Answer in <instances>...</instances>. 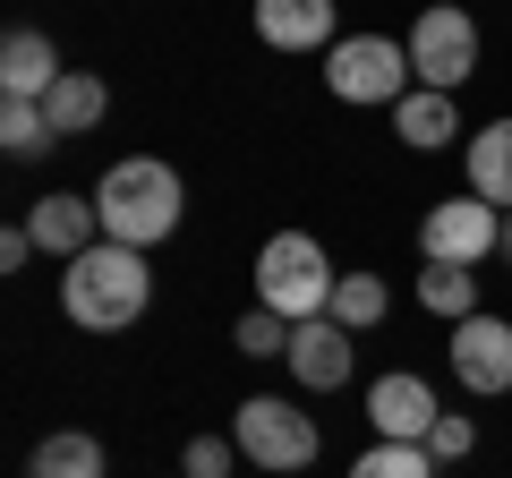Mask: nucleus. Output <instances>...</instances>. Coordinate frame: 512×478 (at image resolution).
<instances>
[{
	"instance_id": "f257e3e1",
	"label": "nucleus",
	"mask_w": 512,
	"mask_h": 478,
	"mask_svg": "<svg viewBox=\"0 0 512 478\" xmlns=\"http://www.w3.org/2000/svg\"><path fill=\"white\" fill-rule=\"evenodd\" d=\"M146 299H154V265H146V248L94 239L86 257L60 265V308H69V325H86V333H120V325H137V316H146Z\"/></svg>"
},
{
	"instance_id": "f03ea898",
	"label": "nucleus",
	"mask_w": 512,
	"mask_h": 478,
	"mask_svg": "<svg viewBox=\"0 0 512 478\" xmlns=\"http://www.w3.org/2000/svg\"><path fill=\"white\" fill-rule=\"evenodd\" d=\"M180 171L154 163V154H120V163L94 180V214H103V239L120 248H163L180 231Z\"/></svg>"
},
{
	"instance_id": "7ed1b4c3",
	"label": "nucleus",
	"mask_w": 512,
	"mask_h": 478,
	"mask_svg": "<svg viewBox=\"0 0 512 478\" xmlns=\"http://www.w3.org/2000/svg\"><path fill=\"white\" fill-rule=\"evenodd\" d=\"M333 265H325V248H316L308 231H274L265 248H256V308H274V316H291V325H308V316H325L333 308Z\"/></svg>"
},
{
	"instance_id": "20e7f679",
	"label": "nucleus",
	"mask_w": 512,
	"mask_h": 478,
	"mask_svg": "<svg viewBox=\"0 0 512 478\" xmlns=\"http://www.w3.org/2000/svg\"><path fill=\"white\" fill-rule=\"evenodd\" d=\"M231 444L256 461V470L291 478V470H308V461H316V444H325V436H316V419H308V410H291L282 393H248V402L231 410Z\"/></svg>"
},
{
	"instance_id": "39448f33",
	"label": "nucleus",
	"mask_w": 512,
	"mask_h": 478,
	"mask_svg": "<svg viewBox=\"0 0 512 478\" xmlns=\"http://www.w3.org/2000/svg\"><path fill=\"white\" fill-rule=\"evenodd\" d=\"M410 43H393V35H342L325 52V86L342 94V103H402L410 94Z\"/></svg>"
},
{
	"instance_id": "423d86ee",
	"label": "nucleus",
	"mask_w": 512,
	"mask_h": 478,
	"mask_svg": "<svg viewBox=\"0 0 512 478\" xmlns=\"http://www.w3.org/2000/svg\"><path fill=\"white\" fill-rule=\"evenodd\" d=\"M410 69H419V86L436 94H461L478 69V18L470 9H419V26H410Z\"/></svg>"
},
{
	"instance_id": "0eeeda50",
	"label": "nucleus",
	"mask_w": 512,
	"mask_h": 478,
	"mask_svg": "<svg viewBox=\"0 0 512 478\" xmlns=\"http://www.w3.org/2000/svg\"><path fill=\"white\" fill-rule=\"evenodd\" d=\"M419 248H427V265H478V257H495V248H504V205H487V197L427 205Z\"/></svg>"
},
{
	"instance_id": "6e6552de",
	"label": "nucleus",
	"mask_w": 512,
	"mask_h": 478,
	"mask_svg": "<svg viewBox=\"0 0 512 478\" xmlns=\"http://www.w3.org/2000/svg\"><path fill=\"white\" fill-rule=\"evenodd\" d=\"M444 350H453V376L470 393H512V325H504V316H487V308L461 316Z\"/></svg>"
},
{
	"instance_id": "1a4fd4ad",
	"label": "nucleus",
	"mask_w": 512,
	"mask_h": 478,
	"mask_svg": "<svg viewBox=\"0 0 512 478\" xmlns=\"http://www.w3.org/2000/svg\"><path fill=\"white\" fill-rule=\"evenodd\" d=\"M367 419H376V436H393V444H427V427H436L444 410H436V385H427V376L393 368V376L367 385Z\"/></svg>"
},
{
	"instance_id": "9d476101",
	"label": "nucleus",
	"mask_w": 512,
	"mask_h": 478,
	"mask_svg": "<svg viewBox=\"0 0 512 478\" xmlns=\"http://www.w3.org/2000/svg\"><path fill=\"white\" fill-rule=\"evenodd\" d=\"M333 9L342 0H256V43L265 52H333Z\"/></svg>"
},
{
	"instance_id": "9b49d317",
	"label": "nucleus",
	"mask_w": 512,
	"mask_h": 478,
	"mask_svg": "<svg viewBox=\"0 0 512 478\" xmlns=\"http://www.w3.org/2000/svg\"><path fill=\"white\" fill-rule=\"evenodd\" d=\"M350 359H359L350 325H333V316H308V325H291V376H299L308 393L350 385Z\"/></svg>"
},
{
	"instance_id": "f8f14e48",
	"label": "nucleus",
	"mask_w": 512,
	"mask_h": 478,
	"mask_svg": "<svg viewBox=\"0 0 512 478\" xmlns=\"http://www.w3.org/2000/svg\"><path fill=\"white\" fill-rule=\"evenodd\" d=\"M60 52L43 26H9V43H0V103H43V94L60 86Z\"/></svg>"
},
{
	"instance_id": "ddd939ff",
	"label": "nucleus",
	"mask_w": 512,
	"mask_h": 478,
	"mask_svg": "<svg viewBox=\"0 0 512 478\" xmlns=\"http://www.w3.org/2000/svg\"><path fill=\"white\" fill-rule=\"evenodd\" d=\"M26 231H35V248H43V257H60V265H69V257H86L94 239H103V214H94V197H60V188H52V197H35Z\"/></svg>"
},
{
	"instance_id": "4468645a",
	"label": "nucleus",
	"mask_w": 512,
	"mask_h": 478,
	"mask_svg": "<svg viewBox=\"0 0 512 478\" xmlns=\"http://www.w3.org/2000/svg\"><path fill=\"white\" fill-rule=\"evenodd\" d=\"M393 129H402V146H419V154H436V146H453V94H436V86H410L402 103H393Z\"/></svg>"
},
{
	"instance_id": "2eb2a0df",
	"label": "nucleus",
	"mask_w": 512,
	"mask_h": 478,
	"mask_svg": "<svg viewBox=\"0 0 512 478\" xmlns=\"http://www.w3.org/2000/svg\"><path fill=\"white\" fill-rule=\"evenodd\" d=\"M470 197H487V205L512 214V120H487L470 137Z\"/></svg>"
},
{
	"instance_id": "dca6fc26",
	"label": "nucleus",
	"mask_w": 512,
	"mask_h": 478,
	"mask_svg": "<svg viewBox=\"0 0 512 478\" xmlns=\"http://www.w3.org/2000/svg\"><path fill=\"white\" fill-rule=\"evenodd\" d=\"M103 103H111V94H103V77L69 69L52 94H43V111H52V137H86L94 120H103Z\"/></svg>"
},
{
	"instance_id": "f3484780",
	"label": "nucleus",
	"mask_w": 512,
	"mask_h": 478,
	"mask_svg": "<svg viewBox=\"0 0 512 478\" xmlns=\"http://www.w3.org/2000/svg\"><path fill=\"white\" fill-rule=\"evenodd\" d=\"M35 478H103V444L77 436V427H60V436L35 444Z\"/></svg>"
},
{
	"instance_id": "a211bd4d",
	"label": "nucleus",
	"mask_w": 512,
	"mask_h": 478,
	"mask_svg": "<svg viewBox=\"0 0 512 478\" xmlns=\"http://www.w3.org/2000/svg\"><path fill=\"white\" fill-rule=\"evenodd\" d=\"M350 478H436V453H427V444H393V436H376L359 461H350Z\"/></svg>"
},
{
	"instance_id": "6ab92c4d",
	"label": "nucleus",
	"mask_w": 512,
	"mask_h": 478,
	"mask_svg": "<svg viewBox=\"0 0 512 478\" xmlns=\"http://www.w3.org/2000/svg\"><path fill=\"white\" fill-rule=\"evenodd\" d=\"M419 299L461 325V316H478V274H470V265H427V274H419Z\"/></svg>"
},
{
	"instance_id": "aec40b11",
	"label": "nucleus",
	"mask_w": 512,
	"mask_h": 478,
	"mask_svg": "<svg viewBox=\"0 0 512 478\" xmlns=\"http://www.w3.org/2000/svg\"><path fill=\"white\" fill-rule=\"evenodd\" d=\"M0 146L18 154V163H35L43 146H60V137H52V111H43V103H0Z\"/></svg>"
},
{
	"instance_id": "412c9836",
	"label": "nucleus",
	"mask_w": 512,
	"mask_h": 478,
	"mask_svg": "<svg viewBox=\"0 0 512 478\" xmlns=\"http://www.w3.org/2000/svg\"><path fill=\"white\" fill-rule=\"evenodd\" d=\"M333 325H350V333H367V325H376V316H384V282L376 274H342V282H333Z\"/></svg>"
},
{
	"instance_id": "4be33fe9",
	"label": "nucleus",
	"mask_w": 512,
	"mask_h": 478,
	"mask_svg": "<svg viewBox=\"0 0 512 478\" xmlns=\"http://www.w3.org/2000/svg\"><path fill=\"white\" fill-rule=\"evenodd\" d=\"M231 342L248 350V359H291V316H274V308H248L231 325Z\"/></svg>"
},
{
	"instance_id": "5701e85b",
	"label": "nucleus",
	"mask_w": 512,
	"mask_h": 478,
	"mask_svg": "<svg viewBox=\"0 0 512 478\" xmlns=\"http://www.w3.org/2000/svg\"><path fill=\"white\" fill-rule=\"evenodd\" d=\"M427 453H436V470H444V461H470L478 453V427L461 419V410H444V419L427 427Z\"/></svg>"
},
{
	"instance_id": "b1692460",
	"label": "nucleus",
	"mask_w": 512,
	"mask_h": 478,
	"mask_svg": "<svg viewBox=\"0 0 512 478\" xmlns=\"http://www.w3.org/2000/svg\"><path fill=\"white\" fill-rule=\"evenodd\" d=\"M231 461H239V444H231V436H188L180 478H231Z\"/></svg>"
},
{
	"instance_id": "393cba45",
	"label": "nucleus",
	"mask_w": 512,
	"mask_h": 478,
	"mask_svg": "<svg viewBox=\"0 0 512 478\" xmlns=\"http://www.w3.org/2000/svg\"><path fill=\"white\" fill-rule=\"evenodd\" d=\"M26 257H35V231H26V222H18V231H0V265H9V274H18Z\"/></svg>"
},
{
	"instance_id": "a878e982",
	"label": "nucleus",
	"mask_w": 512,
	"mask_h": 478,
	"mask_svg": "<svg viewBox=\"0 0 512 478\" xmlns=\"http://www.w3.org/2000/svg\"><path fill=\"white\" fill-rule=\"evenodd\" d=\"M504 257H512V214H504Z\"/></svg>"
},
{
	"instance_id": "bb28decb",
	"label": "nucleus",
	"mask_w": 512,
	"mask_h": 478,
	"mask_svg": "<svg viewBox=\"0 0 512 478\" xmlns=\"http://www.w3.org/2000/svg\"><path fill=\"white\" fill-rule=\"evenodd\" d=\"M291 478H299V470H291Z\"/></svg>"
}]
</instances>
